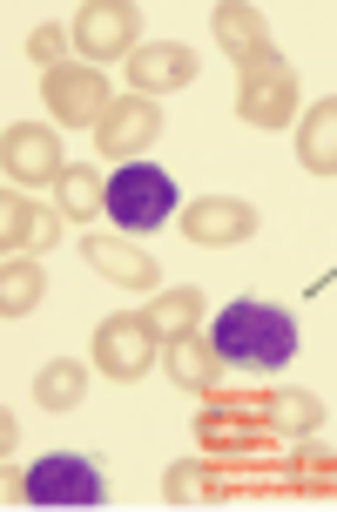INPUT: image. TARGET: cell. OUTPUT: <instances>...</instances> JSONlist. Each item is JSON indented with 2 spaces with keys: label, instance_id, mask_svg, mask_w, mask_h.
Masks as SVG:
<instances>
[{
  "label": "cell",
  "instance_id": "4",
  "mask_svg": "<svg viewBox=\"0 0 337 512\" xmlns=\"http://www.w3.org/2000/svg\"><path fill=\"white\" fill-rule=\"evenodd\" d=\"M54 115H68V122L95 115V81L88 75H54Z\"/></svg>",
  "mask_w": 337,
  "mask_h": 512
},
{
  "label": "cell",
  "instance_id": "5",
  "mask_svg": "<svg viewBox=\"0 0 337 512\" xmlns=\"http://www.w3.org/2000/svg\"><path fill=\"white\" fill-rule=\"evenodd\" d=\"M102 351L115 358V364H108L115 378H129V371H142V364H135V351H142V337H135V331H102Z\"/></svg>",
  "mask_w": 337,
  "mask_h": 512
},
{
  "label": "cell",
  "instance_id": "6",
  "mask_svg": "<svg viewBox=\"0 0 337 512\" xmlns=\"http://www.w3.org/2000/svg\"><path fill=\"white\" fill-rule=\"evenodd\" d=\"M75 391H81V378H75V371H61V378H48V384H41V398H48V405H61V398L75 405Z\"/></svg>",
  "mask_w": 337,
  "mask_h": 512
},
{
  "label": "cell",
  "instance_id": "2",
  "mask_svg": "<svg viewBox=\"0 0 337 512\" xmlns=\"http://www.w3.org/2000/svg\"><path fill=\"white\" fill-rule=\"evenodd\" d=\"M169 209H176V182L162 176L156 162H129L108 182V216L122 230H156V223H169Z\"/></svg>",
  "mask_w": 337,
  "mask_h": 512
},
{
  "label": "cell",
  "instance_id": "3",
  "mask_svg": "<svg viewBox=\"0 0 337 512\" xmlns=\"http://www.w3.org/2000/svg\"><path fill=\"white\" fill-rule=\"evenodd\" d=\"M27 499L34 506H95L102 499V479L81 452H48V459L27 472Z\"/></svg>",
  "mask_w": 337,
  "mask_h": 512
},
{
  "label": "cell",
  "instance_id": "7",
  "mask_svg": "<svg viewBox=\"0 0 337 512\" xmlns=\"http://www.w3.org/2000/svg\"><path fill=\"white\" fill-rule=\"evenodd\" d=\"M68 196H75V203H68V216H88V209H95V203H88V196H95V182H88V176H68Z\"/></svg>",
  "mask_w": 337,
  "mask_h": 512
},
{
  "label": "cell",
  "instance_id": "1",
  "mask_svg": "<svg viewBox=\"0 0 337 512\" xmlns=\"http://www.w3.org/2000/svg\"><path fill=\"white\" fill-rule=\"evenodd\" d=\"M209 344H216V358H223V364H243V371H277V364L297 358V324H290V310L243 297V304L216 310Z\"/></svg>",
  "mask_w": 337,
  "mask_h": 512
}]
</instances>
